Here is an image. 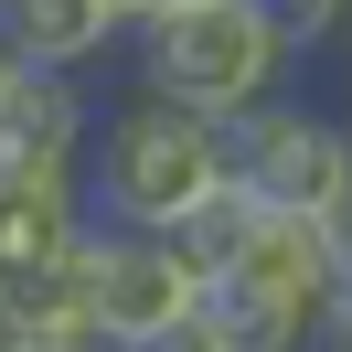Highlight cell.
Listing matches in <instances>:
<instances>
[{
	"mask_svg": "<svg viewBox=\"0 0 352 352\" xmlns=\"http://www.w3.org/2000/svg\"><path fill=\"white\" fill-rule=\"evenodd\" d=\"M129 54H139V75H150L160 96H182V107H203V118H224V107H245V96H267V86L299 75V43L278 32L267 0L139 11V22H129Z\"/></svg>",
	"mask_w": 352,
	"mask_h": 352,
	"instance_id": "obj_2",
	"label": "cell"
},
{
	"mask_svg": "<svg viewBox=\"0 0 352 352\" xmlns=\"http://www.w3.org/2000/svg\"><path fill=\"white\" fill-rule=\"evenodd\" d=\"M96 342V299H86V235L65 256H22L0 267V352H65Z\"/></svg>",
	"mask_w": 352,
	"mask_h": 352,
	"instance_id": "obj_6",
	"label": "cell"
},
{
	"mask_svg": "<svg viewBox=\"0 0 352 352\" xmlns=\"http://www.w3.org/2000/svg\"><path fill=\"white\" fill-rule=\"evenodd\" d=\"M342 118H352V107H342Z\"/></svg>",
	"mask_w": 352,
	"mask_h": 352,
	"instance_id": "obj_11",
	"label": "cell"
},
{
	"mask_svg": "<svg viewBox=\"0 0 352 352\" xmlns=\"http://www.w3.org/2000/svg\"><path fill=\"white\" fill-rule=\"evenodd\" d=\"M214 150H224V171L256 203H288V214H320V224L352 214V118H331L320 96H299V75L245 96V107H224Z\"/></svg>",
	"mask_w": 352,
	"mask_h": 352,
	"instance_id": "obj_3",
	"label": "cell"
},
{
	"mask_svg": "<svg viewBox=\"0 0 352 352\" xmlns=\"http://www.w3.org/2000/svg\"><path fill=\"white\" fill-rule=\"evenodd\" d=\"M107 11H118V22H139V0H107Z\"/></svg>",
	"mask_w": 352,
	"mask_h": 352,
	"instance_id": "obj_10",
	"label": "cell"
},
{
	"mask_svg": "<svg viewBox=\"0 0 352 352\" xmlns=\"http://www.w3.org/2000/svg\"><path fill=\"white\" fill-rule=\"evenodd\" d=\"M267 11H278V32L299 43V65H309V54H331V43L352 32V0H267Z\"/></svg>",
	"mask_w": 352,
	"mask_h": 352,
	"instance_id": "obj_8",
	"label": "cell"
},
{
	"mask_svg": "<svg viewBox=\"0 0 352 352\" xmlns=\"http://www.w3.org/2000/svg\"><path fill=\"white\" fill-rule=\"evenodd\" d=\"M86 129H96L86 75L11 54V75H0V171H86Z\"/></svg>",
	"mask_w": 352,
	"mask_h": 352,
	"instance_id": "obj_5",
	"label": "cell"
},
{
	"mask_svg": "<svg viewBox=\"0 0 352 352\" xmlns=\"http://www.w3.org/2000/svg\"><path fill=\"white\" fill-rule=\"evenodd\" d=\"M118 43H129V22H118L107 0H0V54H22V65L96 75Z\"/></svg>",
	"mask_w": 352,
	"mask_h": 352,
	"instance_id": "obj_7",
	"label": "cell"
},
{
	"mask_svg": "<svg viewBox=\"0 0 352 352\" xmlns=\"http://www.w3.org/2000/svg\"><path fill=\"white\" fill-rule=\"evenodd\" d=\"M203 182H224L214 118L182 107V96H160L150 75H129L96 107V129H86V203L107 224H171Z\"/></svg>",
	"mask_w": 352,
	"mask_h": 352,
	"instance_id": "obj_1",
	"label": "cell"
},
{
	"mask_svg": "<svg viewBox=\"0 0 352 352\" xmlns=\"http://www.w3.org/2000/svg\"><path fill=\"white\" fill-rule=\"evenodd\" d=\"M139 11H203V0H139Z\"/></svg>",
	"mask_w": 352,
	"mask_h": 352,
	"instance_id": "obj_9",
	"label": "cell"
},
{
	"mask_svg": "<svg viewBox=\"0 0 352 352\" xmlns=\"http://www.w3.org/2000/svg\"><path fill=\"white\" fill-rule=\"evenodd\" d=\"M192 267L150 235V224H86V299H96V342H129V352H182L192 331Z\"/></svg>",
	"mask_w": 352,
	"mask_h": 352,
	"instance_id": "obj_4",
	"label": "cell"
}]
</instances>
